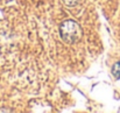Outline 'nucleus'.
<instances>
[{"label":"nucleus","mask_w":120,"mask_h":113,"mask_svg":"<svg viewBox=\"0 0 120 113\" xmlns=\"http://www.w3.org/2000/svg\"><path fill=\"white\" fill-rule=\"evenodd\" d=\"M112 74L113 76L117 78V79H120V62H117L113 68H112Z\"/></svg>","instance_id":"f03ea898"},{"label":"nucleus","mask_w":120,"mask_h":113,"mask_svg":"<svg viewBox=\"0 0 120 113\" xmlns=\"http://www.w3.org/2000/svg\"><path fill=\"white\" fill-rule=\"evenodd\" d=\"M60 35L61 38L68 43L74 44L77 43L83 36V30L80 28L79 23L75 20H65L60 25Z\"/></svg>","instance_id":"f257e3e1"},{"label":"nucleus","mask_w":120,"mask_h":113,"mask_svg":"<svg viewBox=\"0 0 120 113\" xmlns=\"http://www.w3.org/2000/svg\"><path fill=\"white\" fill-rule=\"evenodd\" d=\"M62 1H63V4H64L67 7H75L80 0H62Z\"/></svg>","instance_id":"7ed1b4c3"}]
</instances>
